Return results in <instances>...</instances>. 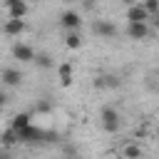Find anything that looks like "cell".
I'll return each instance as SVG.
<instances>
[{"mask_svg": "<svg viewBox=\"0 0 159 159\" xmlns=\"http://www.w3.org/2000/svg\"><path fill=\"white\" fill-rule=\"evenodd\" d=\"M99 124H102V129H104L107 134L119 132V129H122V117H119V109H117V107H112V104H104V107L99 109Z\"/></svg>", "mask_w": 159, "mask_h": 159, "instance_id": "1", "label": "cell"}, {"mask_svg": "<svg viewBox=\"0 0 159 159\" xmlns=\"http://www.w3.org/2000/svg\"><path fill=\"white\" fill-rule=\"evenodd\" d=\"M17 137H20V144H42V142H55V134H52V132H45V129L35 127V124H30V127H25L22 132H17Z\"/></svg>", "mask_w": 159, "mask_h": 159, "instance_id": "2", "label": "cell"}, {"mask_svg": "<svg viewBox=\"0 0 159 159\" xmlns=\"http://www.w3.org/2000/svg\"><path fill=\"white\" fill-rule=\"evenodd\" d=\"M60 27L67 30V32H80V27H82V15H80L77 10H65V12L60 15Z\"/></svg>", "mask_w": 159, "mask_h": 159, "instance_id": "3", "label": "cell"}, {"mask_svg": "<svg viewBox=\"0 0 159 159\" xmlns=\"http://www.w3.org/2000/svg\"><path fill=\"white\" fill-rule=\"evenodd\" d=\"M127 37L129 40H147L152 35V25L149 22H127Z\"/></svg>", "mask_w": 159, "mask_h": 159, "instance_id": "4", "label": "cell"}, {"mask_svg": "<svg viewBox=\"0 0 159 159\" xmlns=\"http://www.w3.org/2000/svg\"><path fill=\"white\" fill-rule=\"evenodd\" d=\"M2 7H5L7 17H15V20H25V15H27V2L25 0H5Z\"/></svg>", "mask_w": 159, "mask_h": 159, "instance_id": "5", "label": "cell"}, {"mask_svg": "<svg viewBox=\"0 0 159 159\" xmlns=\"http://www.w3.org/2000/svg\"><path fill=\"white\" fill-rule=\"evenodd\" d=\"M0 80H2L5 87H20L25 77H22V72L17 67H2L0 70Z\"/></svg>", "mask_w": 159, "mask_h": 159, "instance_id": "6", "label": "cell"}, {"mask_svg": "<svg viewBox=\"0 0 159 159\" xmlns=\"http://www.w3.org/2000/svg\"><path fill=\"white\" fill-rule=\"evenodd\" d=\"M0 32H2V35H7V37H20V35L25 32V20L7 17V20H2V27H0Z\"/></svg>", "mask_w": 159, "mask_h": 159, "instance_id": "7", "label": "cell"}, {"mask_svg": "<svg viewBox=\"0 0 159 159\" xmlns=\"http://www.w3.org/2000/svg\"><path fill=\"white\" fill-rule=\"evenodd\" d=\"M92 32L99 35V37H104V40H112V37L117 35V25H114L112 20H94Z\"/></svg>", "mask_w": 159, "mask_h": 159, "instance_id": "8", "label": "cell"}, {"mask_svg": "<svg viewBox=\"0 0 159 159\" xmlns=\"http://www.w3.org/2000/svg\"><path fill=\"white\" fill-rule=\"evenodd\" d=\"M12 57H15L17 62L27 65V62L35 60V50H32L30 45H25V42H15V45H12Z\"/></svg>", "mask_w": 159, "mask_h": 159, "instance_id": "9", "label": "cell"}, {"mask_svg": "<svg viewBox=\"0 0 159 159\" xmlns=\"http://www.w3.org/2000/svg\"><path fill=\"white\" fill-rule=\"evenodd\" d=\"M127 22H149V12L142 7V2L127 7Z\"/></svg>", "mask_w": 159, "mask_h": 159, "instance_id": "10", "label": "cell"}, {"mask_svg": "<svg viewBox=\"0 0 159 159\" xmlns=\"http://www.w3.org/2000/svg\"><path fill=\"white\" fill-rule=\"evenodd\" d=\"M57 77H60V84L62 87H72V62H60L57 65Z\"/></svg>", "mask_w": 159, "mask_h": 159, "instance_id": "11", "label": "cell"}, {"mask_svg": "<svg viewBox=\"0 0 159 159\" xmlns=\"http://www.w3.org/2000/svg\"><path fill=\"white\" fill-rule=\"evenodd\" d=\"M32 124V114L30 112H20V114H15L12 119H10V129H15V132H22L25 127H30Z\"/></svg>", "mask_w": 159, "mask_h": 159, "instance_id": "12", "label": "cell"}, {"mask_svg": "<svg viewBox=\"0 0 159 159\" xmlns=\"http://www.w3.org/2000/svg\"><path fill=\"white\" fill-rule=\"evenodd\" d=\"M15 144H20V137H17V132L15 129H2L0 132V147L2 149H10V147H15Z\"/></svg>", "mask_w": 159, "mask_h": 159, "instance_id": "13", "label": "cell"}, {"mask_svg": "<svg viewBox=\"0 0 159 159\" xmlns=\"http://www.w3.org/2000/svg\"><path fill=\"white\" fill-rule=\"evenodd\" d=\"M122 159H142V147L137 142H129L122 147Z\"/></svg>", "mask_w": 159, "mask_h": 159, "instance_id": "14", "label": "cell"}, {"mask_svg": "<svg viewBox=\"0 0 159 159\" xmlns=\"http://www.w3.org/2000/svg\"><path fill=\"white\" fill-rule=\"evenodd\" d=\"M65 45H67L70 50H80V47H82V35H80V32H67V35H65Z\"/></svg>", "mask_w": 159, "mask_h": 159, "instance_id": "15", "label": "cell"}, {"mask_svg": "<svg viewBox=\"0 0 159 159\" xmlns=\"http://www.w3.org/2000/svg\"><path fill=\"white\" fill-rule=\"evenodd\" d=\"M37 67H42V70H50L55 62H52V57L47 55V52H35V60H32Z\"/></svg>", "mask_w": 159, "mask_h": 159, "instance_id": "16", "label": "cell"}, {"mask_svg": "<svg viewBox=\"0 0 159 159\" xmlns=\"http://www.w3.org/2000/svg\"><path fill=\"white\" fill-rule=\"evenodd\" d=\"M139 2H142V7L149 12V17L159 12V0H139Z\"/></svg>", "mask_w": 159, "mask_h": 159, "instance_id": "17", "label": "cell"}, {"mask_svg": "<svg viewBox=\"0 0 159 159\" xmlns=\"http://www.w3.org/2000/svg\"><path fill=\"white\" fill-rule=\"evenodd\" d=\"M149 25H152V30H157V32H159V12L149 17Z\"/></svg>", "mask_w": 159, "mask_h": 159, "instance_id": "18", "label": "cell"}, {"mask_svg": "<svg viewBox=\"0 0 159 159\" xmlns=\"http://www.w3.org/2000/svg\"><path fill=\"white\" fill-rule=\"evenodd\" d=\"M5 104H7V94H5V92H0V112L5 109Z\"/></svg>", "mask_w": 159, "mask_h": 159, "instance_id": "19", "label": "cell"}, {"mask_svg": "<svg viewBox=\"0 0 159 159\" xmlns=\"http://www.w3.org/2000/svg\"><path fill=\"white\" fill-rule=\"evenodd\" d=\"M119 2H122V5H127V7H132V5H137L139 0H119Z\"/></svg>", "mask_w": 159, "mask_h": 159, "instance_id": "20", "label": "cell"}, {"mask_svg": "<svg viewBox=\"0 0 159 159\" xmlns=\"http://www.w3.org/2000/svg\"><path fill=\"white\" fill-rule=\"evenodd\" d=\"M60 2H65V5H72V2H77V0H60Z\"/></svg>", "mask_w": 159, "mask_h": 159, "instance_id": "21", "label": "cell"}, {"mask_svg": "<svg viewBox=\"0 0 159 159\" xmlns=\"http://www.w3.org/2000/svg\"><path fill=\"white\" fill-rule=\"evenodd\" d=\"M0 159H10V157H7V154H5V152H0Z\"/></svg>", "mask_w": 159, "mask_h": 159, "instance_id": "22", "label": "cell"}, {"mask_svg": "<svg viewBox=\"0 0 159 159\" xmlns=\"http://www.w3.org/2000/svg\"><path fill=\"white\" fill-rule=\"evenodd\" d=\"M0 27H2V20H0Z\"/></svg>", "mask_w": 159, "mask_h": 159, "instance_id": "23", "label": "cell"}]
</instances>
